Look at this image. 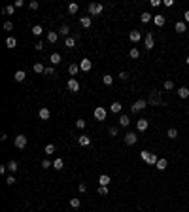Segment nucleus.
<instances>
[{"label": "nucleus", "mask_w": 189, "mask_h": 212, "mask_svg": "<svg viewBox=\"0 0 189 212\" xmlns=\"http://www.w3.org/2000/svg\"><path fill=\"white\" fill-rule=\"evenodd\" d=\"M148 106H166V102L163 100L159 91H151L148 97Z\"/></svg>", "instance_id": "f257e3e1"}, {"label": "nucleus", "mask_w": 189, "mask_h": 212, "mask_svg": "<svg viewBox=\"0 0 189 212\" xmlns=\"http://www.w3.org/2000/svg\"><path fill=\"white\" fill-rule=\"evenodd\" d=\"M146 106H148V100H146V98H138L136 102L130 106V110H132V114H136V112H142Z\"/></svg>", "instance_id": "f03ea898"}, {"label": "nucleus", "mask_w": 189, "mask_h": 212, "mask_svg": "<svg viewBox=\"0 0 189 212\" xmlns=\"http://www.w3.org/2000/svg\"><path fill=\"white\" fill-rule=\"evenodd\" d=\"M93 114H95V119H98V121H104V119H106V116H108L106 108H102V106H96Z\"/></svg>", "instance_id": "7ed1b4c3"}, {"label": "nucleus", "mask_w": 189, "mask_h": 212, "mask_svg": "<svg viewBox=\"0 0 189 212\" xmlns=\"http://www.w3.org/2000/svg\"><path fill=\"white\" fill-rule=\"evenodd\" d=\"M100 13H102V4H96V2L89 4V15H100Z\"/></svg>", "instance_id": "20e7f679"}, {"label": "nucleus", "mask_w": 189, "mask_h": 212, "mask_svg": "<svg viewBox=\"0 0 189 212\" xmlns=\"http://www.w3.org/2000/svg\"><path fill=\"white\" fill-rule=\"evenodd\" d=\"M66 87H68V91L77 93V91H80V82H77L76 78H70V80H68V83H66Z\"/></svg>", "instance_id": "39448f33"}, {"label": "nucleus", "mask_w": 189, "mask_h": 212, "mask_svg": "<svg viewBox=\"0 0 189 212\" xmlns=\"http://www.w3.org/2000/svg\"><path fill=\"white\" fill-rule=\"evenodd\" d=\"M13 144H15V148L23 150V148L27 146V137H25V135H17V137H15V142H13Z\"/></svg>", "instance_id": "423d86ee"}, {"label": "nucleus", "mask_w": 189, "mask_h": 212, "mask_svg": "<svg viewBox=\"0 0 189 212\" xmlns=\"http://www.w3.org/2000/svg\"><path fill=\"white\" fill-rule=\"evenodd\" d=\"M144 44H146V49H153V48H155L153 32H148V34H146V38H144Z\"/></svg>", "instance_id": "0eeeda50"}, {"label": "nucleus", "mask_w": 189, "mask_h": 212, "mask_svg": "<svg viewBox=\"0 0 189 212\" xmlns=\"http://www.w3.org/2000/svg\"><path fill=\"white\" fill-rule=\"evenodd\" d=\"M148 125H149V121H148L146 118H140V119L136 121V129H138L140 133H144V131H148Z\"/></svg>", "instance_id": "6e6552de"}, {"label": "nucleus", "mask_w": 189, "mask_h": 212, "mask_svg": "<svg viewBox=\"0 0 189 212\" xmlns=\"http://www.w3.org/2000/svg\"><path fill=\"white\" fill-rule=\"evenodd\" d=\"M136 140H138V137L134 135V133H127V135H125V144H127V146H134Z\"/></svg>", "instance_id": "1a4fd4ad"}, {"label": "nucleus", "mask_w": 189, "mask_h": 212, "mask_svg": "<svg viewBox=\"0 0 189 212\" xmlns=\"http://www.w3.org/2000/svg\"><path fill=\"white\" fill-rule=\"evenodd\" d=\"M129 40H130L132 44L140 42V40H142V34H140V30H130V34H129Z\"/></svg>", "instance_id": "9d476101"}, {"label": "nucleus", "mask_w": 189, "mask_h": 212, "mask_svg": "<svg viewBox=\"0 0 189 212\" xmlns=\"http://www.w3.org/2000/svg\"><path fill=\"white\" fill-rule=\"evenodd\" d=\"M91 68H93V63L89 61V59H83V61L80 63V70H83V72H89Z\"/></svg>", "instance_id": "9b49d317"}, {"label": "nucleus", "mask_w": 189, "mask_h": 212, "mask_svg": "<svg viewBox=\"0 0 189 212\" xmlns=\"http://www.w3.org/2000/svg\"><path fill=\"white\" fill-rule=\"evenodd\" d=\"M38 116H40V119H43V121H47V119L51 118V112H49V108H40V112H38Z\"/></svg>", "instance_id": "f8f14e48"}, {"label": "nucleus", "mask_w": 189, "mask_h": 212, "mask_svg": "<svg viewBox=\"0 0 189 212\" xmlns=\"http://www.w3.org/2000/svg\"><path fill=\"white\" fill-rule=\"evenodd\" d=\"M77 144H80V146H83V148H87L89 144H91V138H89L87 135H81V137H77Z\"/></svg>", "instance_id": "ddd939ff"}, {"label": "nucleus", "mask_w": 189, "mask_h": 212, "mask_svg": "<svg viewBox=\"0 0 189 212\" xmlns=\"http://www.w3.org/2000/svg\"><path fill=\"white\" fill-rule=\"evenodd\" d=\"M129 123H130V118H129L127 114H121V116H119V125H121V127H129Z\"/></svg>", "instance_id": "4468645a"}, {"label": "nucleus", "mask_w": 189, "mask_h": 212, "mask_svg": "<svg viewBox=\"0 0 189 212\" xmlns=\"http://www.w3.org/2000/svg\"><path fill=\"white\" fill-rule=\"evenodd\" d=\"M121 108H123V106H121V102H117V100H115V102L110 104V112H112V114H119Z\"/></svg>", "instance_id": "2eb2a0df"}, {"label": "nucleus", "mask_w": 189, "mask_h": 212, "mask_svg": "<svg viewBox=\"0 0 189 212\" xmlns=\"http://www.w3.org/2000/svg\"><path fill=\"white\" fill-rule=\"evenodd\" d=\"M153 23L157 27H163L166 23V19H164V15H153Z\"/></svg>", "instance_id": "dca6fc26"}, {"label": "nucleus", "mask_w": 189, "mask_h": 212, "mask_svg": "<svg viewBox=\"0 0 189 212\" xmlns=\"http://www.w3.org/2000/svg\"><path fill=\"white\" fill-rule=\"evenodd\" d=\"M57 40H59V32H55V30L47 32V42H49V44H55Z\"/></svg>", "instance_id": "f3484780"}, {"label": "nucleus", "mask_w": 189, "mask_h": 212, "mask_svg": "<svg viewBox=\"0 0 189 212\" xmlns=\"http://www.w3.org/2000/svg\"><path fill=\"white\" fill-rule=\"evenodd\" d=\"M64 48H68V49L76 48V38H74V36H68V38L64 40Z\"/></svg>", "instance_id": "a211bd4d"}, {"label": "nucleus", "mask_w": 189, "mask_h": 212, "mask_svg": "<svg viewBox=\"0 0 189 212\" xmlns=\"http://www.w3.org/2000/svg\"><path fill=\"white\" fill-rule=\"evenodd\" d=\"M59 34L68 38V36H70V27H68V25H61V29H59Z\"/></svg>", "instance_id": "6ab92c4d"}, {"label": "nucleus", "mask_w": 189, "mask_h": 212, "mask_svg": "<svg viewBox=\"0 0 189 212\" xmlns=\"http://www.w3.org/2000/svg\"><path fill=\"white\" fill-rule=\"evenodd\" d=\"M61 59H62V57H61V53H51V55H49L51 64H59V63H61Z\"/></svg>", "instance_id": "aec40b11"}, {"label": "nucleus", "mask_w": 189, "mask_h": 212, "mask_svg": "<svg viewBox=\"0 0 189 212\" xmlns=\"http://www.w3.org/2000/svg\"><path fill=\"white\" fill-rule=\"evenodd\" d=\"M178 97H180V98H187L189 97V89L187 87H178Z\"/></svg>", "instance_id": "412c9836"}, {"label": "nucleus", "mask_w": 189, "mask_h": 212, "mask_svg": "<svg viewBox=\"0 0 189 212\" xmlns=\"http://www.w3.org/2000/svg\"><path fill=\"white\" fill-rule=\"evenodd\" d=\"M174 29H176V32H185V30H187V27H185V21H178V23L174 25Z\"/></svg>", "instance_id": "4be33fe9"}, {"label": "nucleus", "mask_w": 189, "mask_h": 212, "mask_svg": "<svg viewBox=\"0 0 189 212\" xmlns=\"http://www.w3.org/2000/svg\"><path fill=\"white\" fill-rule=\"evenodd\" d=\"M166 165H168V161H166L164 157H159V161H157V165H155V167H157L159 171H164V169H166Z\"/></svg>", "instance_id": "5701e85b"}, {"label": "nucleus", "mask_w": 189, "mask_h": 212, "mask_svg": "<svg viewBox=\"0 0 189 212\" xmlns=\"http://www.w3.org/2000/svg\"><path fill=\"white\" fill-rule=\"evenodd\" d=\"M6 46H8L9 49H13V48L17 46V40H15L13 36H8V38H6Z\"/></svg>", "instance_id": "b1692460"}, {"label": "nucleus", "mask_w": 189, "mask_h": 212, "mask_svg": "<svg viewBox=\"0 0 189 212\" xmlns=\"http://www.w3.org/2000/svg\"><path fill=\"white\" fill-rule=\"evenodd\" d=\"M13 78H15V80H17V82H23V80H25V78H27V72H25V70H17Z\"/></svg>", "instance_id": "393cba45"}, {"label": "nucleus", "mask_w": 189, "mask_h": 212, "mask_svg": "<svg viewBox=\"0 0 189 212\" xmlns=\"http://www.w3.org/2000/svg\"><path fill=\"white\" fill-rule=\"evenodd\" d=\"M102 83L110 87V85H112V83H114V78H112V76H110V74H104V76H102Z\"/></svg>", "instance_id": "a878e982"}, {"label": "nucleus", "mask_w": 189, "mask_h": 212, "mask_svg": "<svg viewBox=\"0 0 189 212\" xmlns=\"http://www.w3.org/2000/svg\"><path fill=\"white\" fill-rule=\"evenodd\" d=\"M6 167H8L9 171H12V174H13V172H15V171L19 169V165H17V161H15V159H12V161H9V163H8Z\"/></svg>", "instance_id": "bb28decb"}, {"label": "nucleus", "mask_w": 189, "mask_h": 212, "mask_svg": "<svg viewBox=\"0 0 189 212\" xmlns=\"http://www.w3.org/2000/svg\"><path fill=\"white\" fill-rule=\"evenodd\" d=\"M151 19H153V15H151V13H148V12H144V13L140 15V21H142V23H149Z\"/></svg>", "instance_id": "cd10ccee"}, {"label": "nucleus", "mask_w": 189, "mask_h": 212, "mask_svg": "<svg viewBox=\"0 0 189 212\" xmlns=\"http://www.w3.org/2000/svg\"><path fill=\"white\" fill-rule=\"evenodd\" d=\"M62 167H64V161H62L61 157H57V159H55V161H53V169H57V171H61V169H62Z\"/></svg>", "instance_id": "c85d7f7f"}, {"label": "nucleus", "mask_w": 189, "mask_h": 212, "mask_svg": "<svg viewBox=\"0 0 189 212\" xmlns=\"http://www.w3.org/2000/svg\"><path fill=\"white\" fill-rule=\"evenodd\" d=\"M166 137H168V138H178V129H176V127H170L168 131H166Z\"/></svg>", "instance_id": "c756f323"}, {"label": "nucleus", "mask_w": 189, "mask_h": 212, "mask_svg": "<svg viewBox=\"0 0 189 212\" xmlns=\"http://www.w3.org/2000/svg\"><path fill=\"white\" fill-rule=\"evenodd\" d=\"M98 184H100V186H108V184H110V176H108V174H100Z\"/></svg>", "instance_id": "7c9ffc66"}, {"label": "nucleus", "mask_w": 189, "mask_h": 212, "mask_svg": "<svg viewBox=\"0 0 189 212\" xmlns=\"http://www.w3.org/2000/svg\"><path fill=\"white\" fill-rule=\"evenodd\" d=\"M77 10H80V6H77L76 2H72V4H68V13H70V15H74V13H77Z\"/></svg>", "instance_id": "2f4dec72"}, {"label": "nucleus", "mask_w": 189, "mask_h": 212, "mask_svg": "<svg viewBox=\"0 0 189 212\" xmlns=\"http://www.w3.org/2000/svg\"><path fill=\"white\" fill-rule=\"evenodd\" d=\"M70 206H72V208H80V206H81V201L77 199V197H72V199H70Z\"/></svg>", "instance_id": "473e14b6"}, {"label": "nucleus", "mask_w": 189, "mask_h": 212, "mask_svg": "<svg viewBox=\"0 0 189 212\" xmlns=\"http://www.w3.org/2000/svg\"><path fill=\"white\" fill-rule=\"evenodd\" d=\"M80 23H81V27L89 29V27H91V17H81V19H80Z\"/></svg>", "instance_id": "72a5a7b5"}, {"label": "nucleus", "mask_w": 189, "mask_h": 212, "mask_svg": "<svg viewBox=\"0 0 189 212\" xmlns=\"http://www.w3.org/2000/svg\"><path fill=\"white\" fill-rule=\"evenodd\" d=\"M34 72H36V74H42V72H46V66H43L42 63H36V64H34Z\"/></svg>", "instance_id": "f704fd0d"}, {"label": "nucleus", "mask_w": 189, "mask_h": 212, "mask_svg": "<svg viewBox=\"0 0 189 212\" xmlns=\"http://www.w3.org/2000/svg\"><path fill=\"white\" fill-rule=\"evenodd\" d=\"M77 70H80V64H70V66H68V74H70V76L77 74Z\"/></svg>", "instance_id": "c9c22d12"}, {"label": "nucleus", "mask_w": 189, "mask_h": 212, "mask_svg": "<svg viewBox=\"0 0 189 212\" xmlns=\"http://www.w3.org/2000/svg\"><path fill=\"white\" fill-rule=\"evenodd\" d=\"M163 87L166 89V91H172V89H174V82H172V80H166V82L163 83Z\"/></svg>", "instance_id": "e433bc0d"}, {"label": "nucleus", "mask_w": 189, "mask_h": 212, "mask_svg": "<svg viewBox=\"0 0 189 212\" xmlns=\"http://www.w3.org/2000/svg\"><path fill=\"white\" fill-rule=\"evenodd\" d=\"M129 55H130V59H138V57H140V51H138L136 48H132V49L129 51Z\"/></svg>", "instance_id": "4c0bfd02"}, {"label": "nucleus", "mask_w": 189, "mask_h": 212, "mask_svg": "<svg viewBox=\"0 0 189 212\" xmlns=\"http://www.w3.org/2000/svg\"><path fill=\"white\" fill-rule=\"evenodd\" d=\"M32 34H34V36H42V27L34 25V27H32Z\"/></svg>", "instance_id": "58836bf2"}, {"label": "nucleus", "mask_w": 189, "mask_h": 212, "mask_svg": "<svg viewBox=\"0 0 189 212\" xmlns=\"http://www.w3.org/2000/svg\"><path fill=\"white\" fill-rule=\"evenodd\" d=\"M157 161H159V157L155 153H149V159H148V163L149 165H157Z\"/></svg>", "instance_id": "ea45409f"}, {"label": "nucleus", "mask_w": 189, "mask_h": 212, "mask_svg": "<svg viewBox=\"0 0 189 212\" xmlns=\"http://www.w3.org/2000/svg\"><path fill=\"white\" fill-rule=\"evenodd\" d=\"M13 12H15V6H6L4 8V13H8V15H13Z\"/></svg>", "instance_id": "a19ab883"}, {"label": "nucleus", "mask_w": 189, "mask_h": 212, "mask_svg": "<svg viewBox=\"0 0 189 212\" xmlns=\"http://www.w3.org/2000/svg\"><path fill=\"white\" fill-rule=\"evenodd\" d=\"M15 182H17V180H15V176H13V174H9V176L6 178V184H8V186H13Z\"/></svg>", "instance_id": "79ce46f5"}, {"label": "nucleus", "mask_w": 189, "mask_h": 212, "mask_svg": "<svg viewBox=\"0 0 189 212\" xmlns=\"http://www.w3.org/2000/svg\"><path fill=\"white\" fill-rule=\"evenodd\" d=\"M85 125H87L85 119H77V121H76V127H77V129H85Z\"/></svg>", "instance_id": "37998d69"}, {"label": "nucleus", "mask_w": 189, "mask_h": 212, "mask_svg": "<svg viewBox=\"0 0 189 212\" xmlns=\"http://www.w3.org/2000/svg\"><path fill=\"white\" fill-rule=\"evenodd\" d=\"M98 195H108V186H100V187H98Z\"/></svg>", "instance_id": "c03bdc74"}, {"label": "nucleus", "mask_w": 189, "mask_h": 212, "mask_svg": "<svg viewBox=\"0 0 189 212\" xmlns=\"http://www.w3.org/2000/svg\"><path fill=\"white\" fill-rule=\"evenodd\" d=\"M46 153H47V155L55 153V146H53V144H47V146H46Z\"/></svg>", "instance_id": "a18cd8bd"}, {"label": "nucleus", "mask_w": 189, "mask_h": 212, "mask_svg": "<svg viewBox=\"0 0 189 212\" xmlns=\"http://www.w3.org/2000/svg\"><path fill=\"white\" fill-rule=\"evenodd\" d=\"M149 153H151V152H146V150H144V152L140 153V157H142L144 161H146V163H148V159H149Z\"/></svg>", "instance_id": "49530a36"}, {"label": "nucleus", "mask_w": 189, "mask_h": 212, "mask_svg": "<svg viewBox=\"0 0 189 212\" xmlns=\"http://www.w3.org/2000/svg\"><path fill=\"white\" fill-rule=\"evenodd\" d=\"M51 165H53V163H51L49 159H43V161H42V169H49Z\"/></svg>", "instance_id": "de8ad7c7"}, {"label": "nucleus", "mask_w": 189, "mask_h": 212, "mask_svg": "<svg viewBox=\"0 0 189 212\" xmlns=\"http://www.w3.org/2000/svg\"><path fill=\"white\" fill-rule=\"evenodd\" d=\"M4 30H13V25H12V21H6V23H4Z\"/></svg>", "instance_id": "09e8293b"}, {"label": "nucleus", "mask_w": 189, "mask_h": 212, "mask_svg": "<svg viewBox=\"0 0 189 212\" xmlns=\"http://www.w3.org/2000/svg\"><path fill=\"white\" fill-rule=\"evenodd\" d=\"M34 49H36V51H42V49H43V42H36V44H34Z\"/></svg>", "instance_id": "8fccbe9b"}, {"label": "nucleus", "mask_w": 189, "mask_h": 212, "mask_svg": "<svg viewBox=\"0 0 189 212\" xmlns=\"http://www.w3.org/2000/svg\"><path fill=\"white\" fill-rule=\"evenodd\" d=\"M108 133H110L112 137H117V127H110V129H108Z\"/></svg>", "instance_id": "3c124183"}, {"label": "nucleus", "mask_w": 189, "mask_h": 212, "mask_svg": "<svg viewBox=\"0 0 189 212\" xmlns=\"http://www.w3.org/2000/svg\"><path fill=\"white\" fill-rule=\"evenodd\" d=\"M38 6H40V4L36 2V0H32V2L28 4V8H30V10H38Z\"/></svg>", "instance_id": "603ef678"}, {"label": "nucleus", "mask_w": 189, "mask_h": 212, "mask_svg": "<svg viewBox=\"0 0 189 212\" xmlns=\"http://www.w3.org/2000/svg\"><path fill=\"white\" fill-rule=\"evenodd\" d=\"M119 80H123V82L129 80V72H121V74H119Z\"/></svg>", "instance_id": "864d4df0"}, {"label": "nucleus", "mask_w": 189, "mask_h": 212, "mask_svg": "<svg viewBox=\"0 0 189 212\" xmlns=\"http://www.w3.org/2000/svg\"><path fill=\"white\" fill-rule=\"evenodd\" d=\"M77 189H80V193H85V191H87V186H85V184H80V186H77Z\"/></svg>", "instance_id": "5fc2aeb1"}, {"label": "nucleus", "mask_w": 189, "mask_h": 212, "mask_svg": "<svg viewBox=\"0 0 189 212\" xmlns=\"http://www.w3.org/2000/svg\"><path fill=\"white\" fill-rule=\"evenodd\" d=\"M43 74H47V76H53L55 72H53V68H51V66H47V68H46V72H43Z\"/></svg>", "instance_id": "6e6d98bb"}, {"label": "nucleus", "mask_w": 189, "mask_h": 212, "mask_svg": "<svg viewBox=\"0 0 189 212\" xmlns=\"http://www.w3.org/2000/svg\"><path fill=\"white\" fill-rule=\"evenodd\" d=\"M23 4H25L23 0H15V4H13V6H15V8H23Z\"/></svg>", "instance_id": "4d7b16f0"}, {"label": "nucleus", "mask_w": 189, "mask_h": 212, "mask_svg": "<svg viewBox=\"0 0 189 212\" xmlns=\"http://www.w3.org/2000/svg\"><path fill=\"white\" fill-rule=\"evenodd\" d=\"M163 4H164L166 8H172V4H174V2H172V0H164V2H163Z\"/></svg>", "instance_id": "13d9d810"}, {"label": "nucleus", "mask_w": 189, "mask_h": 212, "mask_svg": "<svg viewBox=\"0 0 189 212\" xmlns=\"http://www.w3.org/2000/svg\"><path fill=\"white\" fill-rule=\"evenodd\" d=\"M183 21H185V23H189V10H187V12L183 13Z\"/></svg>", "instance_id": "bf43d9fd"}, {"label": "nucleus", "mask_w": 189, "mask_h": 212, "mask_svg": "<svg viewBox=\"0 0 189 212\" xmlns=\"http://www.w3.org/2000/svg\"><path fill=\"white\" fill-rule=\"evenodd\" d=\"M151 6L157 8V6H161V2H159V0H151Z\"/></svg>", "instance_id": "052dcab7"}, {"label": "nucleus", "mask_w": 189, "mask_h": 212, "mask_svg": "<svg viewBox=\"0 0 189 212\" xmlns=\"http://www.w3.org/2000/svg\"><path fill=\"white\" fill-rule=\"evenodd\" d=\"M185 63H187V64H189V55H187V59H185Z\"/></svg>", "instance_id": "680f3d73"}]
</instances>
